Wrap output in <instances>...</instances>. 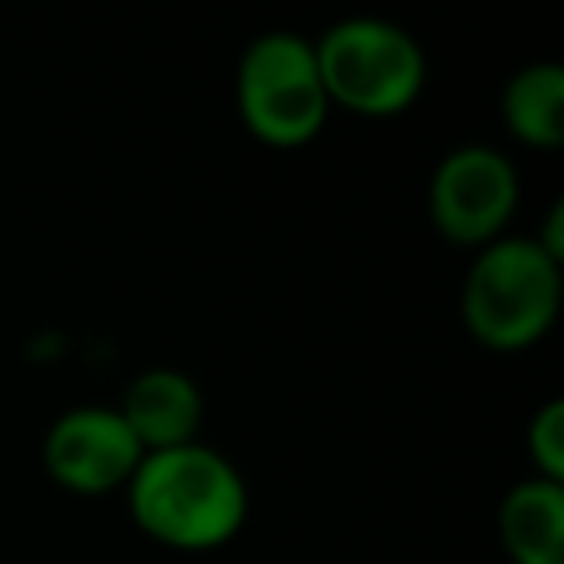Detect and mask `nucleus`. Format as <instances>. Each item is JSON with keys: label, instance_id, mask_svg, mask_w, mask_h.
I'll return each mask as SVG.
<instances>
[{"label": "nucleus", "instance_id": "nucleus-1", "mask_svg": "<svg viewBox=\"0 0 564 564\" xmlns=\"http://www.w3.org/2000/svg\"><path fill=\"white\" fill-rule=\"evenodd\" d=\"M128 507L154 542L176 551H212L242 529L247 485L225 454L189 441L141 454L128 480Z\"/></svg>", "mask_w": 564, "mask_h": 564}, {"label": "nucleus", "instance_id": "nucleus-2", "mask_svg": "<svg viewBox=\"0 0 564 564\" xmlns=\"http://www.w3.org/2000/svg\"><path fill=\"white\" fill-rule=\"evenodd\" d=\"M560 313V260L529 238H494L463 282L467 330L498 352L538 344Z\"/></svg>", "mask_w": 564, "mask_h": 564}, {"label": "nucleus", "instance_id": "nucleus-3", "mask_svg": "<svg viewBox=\"0 0 564 564\" xmlns=\"http://www.w3.org/2000/svg\"><path fill=\"white\" fill-rule=\"evenodd\" d=\"M313 57H317L326 101L366 119L401 115L427 79V62L414 35L379 18L335 22L313 44Z\"/></svg>", "mask_w": 564, "mask_h": 564}, {"label": "nucleus", "instance_id": "nucleus-4", "mask_svg": "<svg viewBox=\"0 0 564 564\" xmlns=\"http://www.w3.org/2000/svg\"><path fill=\"white\" fill-rule=\"evenodd\" d=\"M326 88L317 75L313 44L291 31L260 35L238 62V115L242 123L278 150L313 141L326 123Z\"/></svg>", "mask_w": 564, "mask_h": 564}, {"label": "nucleus", "instance_id": "nucleus-5", "mask_svg": "<svg viewBox=\"0 0 564 564\" xmlns=\"http://www.w3.org/2000/svg\"><path fill=\"white\" fill-rule=\"evenodd\" d=\"M516 167L498 150L463 145L432 176V220L458 247L494 242L516 212Z\"/></svg>", "mask_w": 564, "mask_h": 564}, {"label": "nucleus", "instance_id": "nucleus-6", "mask_svg": "<svg viewBox=\"0 0 564 564\" xmlns=\"http://www.w3.org/2000/svg\"><path fill=\"white\" fill-rule=\"evenodd\" d=\"M137 463H141L137 436L128 432L119 410L106 405L66 410L44 436L48 476L75 494H106L115 485H128Z\"/></svg>", "mask_w": 564, "mask_h": 564}, {"label": "nucleus", "instance_id": "nucleus-7", "mask_svg": "<svg viewBox=\"0 0 564 564\" xmlns=\"http://www.w3.org/2000/svg\"><path fill=\"white\" fill-rule=\"evenodd\" d=\"M119 419L137 436L141 454L189 445L203 423V397L189 375L181 370H145L128 383Z\"/></svg>", "mask_w": 564, "mask_h": 564}, {"label": "nucleus", "instance_id": "nucleus-8", "mask_svg": "<svg viewBox=\"0 0 564 564\" xmlns=\"http://www.w3.org/2000/svg\"><path fill=\"white\" fill-rule=\"evenodd\" d=\"M498 533L516 564H564V485L520 480L498 507Z\"/></svg>", "mask_w": 564, "mask_h": 564}, {"label": "nucleus", "instance_id": "nucleus-9", "mask_svg": "<svg viewBox=\"0 0 564 564\" xmlns=\"http://www.w3.org/2000/svg\"><path fill=\"white\" fill-rule=\"evenodd\" d=\"M502 119L524 145L560 150L564 145V66L533 62L516 70V79L502 93Z\"/></svg>", "mask_w": 564, "mask_h": 564}, {"label": "nucleus", "instance_id": "nucleus-10", "mask_svg": "<svg viewBox=\"0 0 564 564\" xmlns=\"http://www.w3.org/2000/svg\"><path fill=\"white\" fill-rule=\"evenodd\" d=\"M529 454L542 480L564 485V401H546L529 423Z\"/></svg>", "mask_w": 564, "mask_h": 564}]
</instances>
